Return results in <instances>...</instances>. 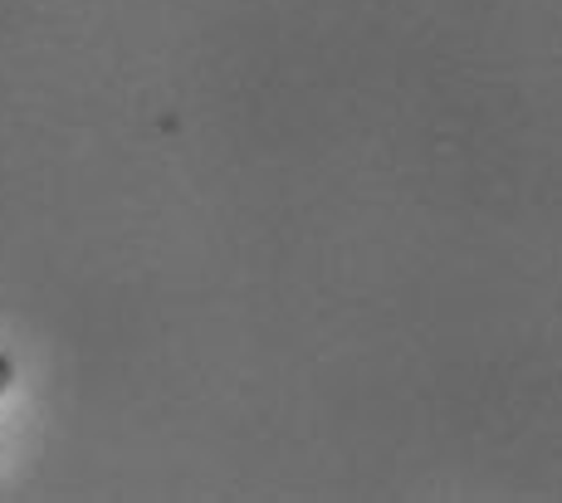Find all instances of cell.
<instances>
[{"label":"cell","mask_w":562,"mask_h":503,"mask_svg":"<svg viewBox=\"0 0 562 503\" xmlns=\"http://www.w3.org/2000/svg\"><path fill=\"white\" fill-rule=\"evenodd\" d=\"M10 381H15V357H5V352H0V396L10 391Z\"/></svg>","instance_id":"6da1fadb"}]
</instances>
